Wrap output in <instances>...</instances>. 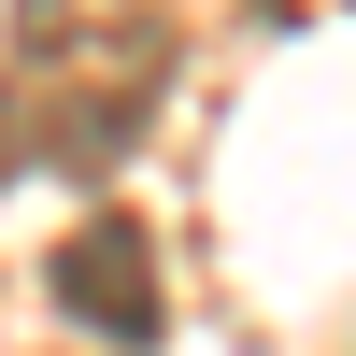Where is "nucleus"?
<instances>
[{
	"instance_id": "nucleus-1",
	"label": "nucleus",
	"mask_w": 356,
	"mask_h": 356,
	"mask_svg": "<svg viewBox=\"0 0 356 356\" xmlns=\"http://www.w3.org/2000/svg\"><path fill=\"white\" fill-rule=\"evenodd\" d=\"M57 300H72L86 328L143 342L157 328V257H143V228H72V243H57Z\"/></svg>"
}]
</instances>
